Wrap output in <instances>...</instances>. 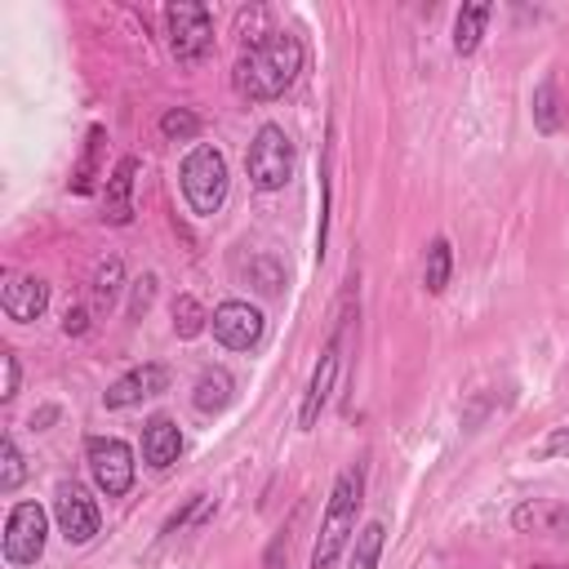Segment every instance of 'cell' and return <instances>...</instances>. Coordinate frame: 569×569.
I'll return each instance as SVG.
<instances>
[{"label": "cell", "instance_id": "obj_1", "mask_svg": "<svg viewBox=\"0 0 569 569\" xmlns=\"http://www.w3.org/2000/svg\"><path fill=\"white\" fill-rule=\"evenodd\" d=\"M303 72V41L294 32H267L258 37L236 63V94L245 103H276Z\"/></svg>", "mask_w": 569, "mask_h": 569}, {"label": "cell", "instance_id": "obj_2", "mask_svg": "<svg viewBox=\"0 0 569 569\" xmlns=\"http://www.w3.org/2000/svg\"><path fill=\"white\" fill-rule=\"evenodd\" d=\"M361 498H365V467L352 463L339 472L334 489H330V507L321 516V534H317V547H312V569H334L343 547L352 542L356 534V516H361Z\"/></svg>", "mask_w": 569, "mask_h": 569}, {"label": "cell", "instance_id": "obj_3", "mask_svg": "<svg viewBox=\"0 0 569 569\" xmlns=\"http://www.w3.org/2000/svg\"><path fill=\"white\" fill-rule=\"evenodd\" d=\"M178 183H183V196L192 205V214L200 218H214L227 200V156L209 143L192 147L183 156V169H178Z\"/></svg>", "mask_w": 569, "mask_h": 569}, {"label": "cell", "instance_id": "obj_4", "mask_svg": "<svg viewBox=\"0 0 569 569\" xmlns=\"http://www.w3.org/2000/svg\"><path fill=\"white\" fill-rule=\"evenodd\" d=\"M294 165H299V152H294V138L284 134L280 125H262L249 143V156H245V169H249V183L258 192H280L284 183L294 178Z\"/></svg>", "mask_w": 569, "mask_h": 569}, {"label": "cell", "instance_id": "obj_5", "mask_svg": "<svg viewBox=\"0 0 569 569\" xmlns=\"http://www.w3.org/2000/svg\"><path fill=\"white\" fill-rule=\"evenodd\" d=\"M165 28H169V50L178 63H200L214 54V19L200 0H178V6H169Z\"/></svg>", "mask_w": 569, "mask_h": 569}, {"label": "cell", "instance_id": "obj_6", "mask_svg": "<svg viewBox=\"0 0 569 569\" xmlns=\"http://www.w3.org/2000/svg\"><path fill=\"white\" fill-rule=\"evenodd\" d=\"M85 458H90V476L107 498H125L134 485V449L116 436H90L85 441Z\"/></svg>", "mask_w": 569, "mask_h": 569}, {"label": "cell", "instance_id": "obj_7", "mask_svg": "<svg viewBox=\"0 0 569 569\" xmlns=\"http://www.w3.org/2000/svg\"><path fill=\"white\" fill-rule=\"evenodd\" d=\"M343 343H348V312L339 317V330H334V339L325 343V352H321V361L312 370V383H308V396H303V410H299V427L303 432L317 427V418H321V410H325V401L334 392V379H339V365H343Z\"/></svg>", "mask_w": 569, "mask_h": 569}, {"label": "cell", "instance_id": "obj_8", "mask_svg": "<svg viewBox=\"0 0 569 569\" xmlns=\"http://www.w3.org/2000/svg\"><path fill=\"white\" fill-rule=\"evenodd\" d=\"M45 534H50L45 507L41 503H19L6 520V560L10 565H37L41 551H45Z\"/></svg>", "mask_w": 569, "mask_h": 569}, {"label": "cell", "instance_id": "obj_9", "mask_svg": "<svg viewBox=\"0 0 569 569\" xmlns=\"http://www.w3.org/2000/svg\"><path fill=\"white\" fill-rule=\"evenodd\" d=\"M262 312L254 308V303H240V299H227V303H218L214 308V317H209V330H214V339L227 348V352H249L258 339H262Z\"/></svg>", "mask_w": 569, "mask_h": 569}, {"label": "cell", "instance_id": "obj_10", "mask_svg": "<svg viewBox=\"0 0 569 569\" xmlns=\"http://www.w3.org/2000/svg\"><path fill=\"white\" fill-rule=\"evenodd\" d=\"M161 392H169V370L156 365V361H147V365L121 374V379L103 392V405H107V410H130V405H143V401H152V396H161Z\"/></svg>", "mask_w": 569, "mask_h": 569}, {"label": "cell", "instance_id": "obj_11", "mask_svg": "<svg viewBox=\"0 0 569 569\" xmlns=\"http://www.w3.org/2000/svg\"><path fill=\"white\" fill-rule=\"evenodd\" d=\"M54 516H59V529H63L68 542H90V538L99 534V525H103L99 503H94L85 489H76V485H63V489H59Z\"/></svg>", "mask_w": 569, "mask_h": 569}, {"label": "cell", "instance_id": "obj_12", "mask_svg": "<svg viewBox=\"0 0 569 569\" xmlns=\"http://www.w3.org/2000/svg\"><path fill=\"white\" fill-rule=\"evenodd\" d=\"M0 308H6L10 321L32 325L50 308V284L41 276H10L6 280V294H0Z\"/></svg>", "mask_w": 569, "mask_h": 569}, {"label": "cell", "instance_id": "obj_13", "mask_svg": "<svg viewBox=\"0 0 569 569\" xmlns=\"http://www.w3.org/2000/svg\"><path fill=\"white\" fill-rule=\"evenodd\" d=\"M178 454H183V432L174 427V418H165V414L147 418V427H143V458L156 472H169L178 463Z\"/></svg>", "mask_w": 569, "mask_h": 569}, {"label": "cell", "instance_id": "obj_14", "mask_svg": "<svg viewBox=\"0 0 569 569\" xmlns=\"http://www.w3.org/2000/svg\"><path fill=\"white\" fill-rule=\"evenodd\" d=\"M511 525L520 534H569V503H556V498H534L525 507H516Z\"/></svg>", "mask_w": 569, "mask_h": 569}, {"label": "cell", "instance_id": "obj_15", "mask_svg": "<svg viewBox=\"0 0 569 569\" xmlns=\"http://www.w3.org/2000/svg\"><path fill=\"white\" fill-rule=\"evenodd\" d=\"M134 174H138V161L134 156H125L116 169H112V178H107V223L112 227H130L134 223Z\"/></svg>", "mask_w": 569, "mask_h": 569}, {"label": "cell", "instance_id": "obj_16", "mask_svg": "<svg viewBox=\"0 0 569 569\" xmlns=\"http://www.w3.org/2000/svg\"><path fill=\"white\" fill-rule=\"evenodd\" d=\"M489 14H494V6L489 0H472V6H463L458 10V19H454V54H476V45H480V37H485V23H489Z\"/></svg>", "mask_w": 569, "mask_h": 569}, {"label": "cell", "instance_id": "obj_17", "mask_svg": "<svg viewBox=\"0 0 569 569\" xmlns=\"http://www.w3.org/2000/svg\"><path fill=\"white\" fill-rule=\"evenodd\" d=\"M231 392H236V383H231L227 370H205V374L196 379L192 401H196L200 414H223V410L231 405Z\"/></svg>", "mask_w": 569, "mask_h": 569}, {"label": "cell", "instance_id": "obj_18", "mask_svg": "<svg viewBox=\"0 0 569 569\" xmlns=\"http://www.w3.org/2000/svg\"><path fill=\"white\" fill-rule=\"evenodd\" d=\"M103 147H107V130L103 125H90V143H85V156L72 174V192L90 196L94 192V178H99V165H103Z\"/></svg>", "mask_w": 569, "mask_h": 569}, {"label": "cell", "instance_id": "obj_19", "mask_svg": "<svg viewBox=\"0 0 569 569\" xmlns=\"http://www.w3.org/2000/svg\"><path fill=\"white\" fill-rule=\"evenodd\" d=\"M560 121H565V112H560V90H556V81L547 76V81L534 90V125H538V134H556Z\"/></svg>", "mask_w": 569, "mask_h": 569}, {"label": "cell", "instance_id": "obj_20", "mask_svg": "<svg viewBox=\"0 0 569 569\" xmlns=\"http://www.w3.org/2000/svg\"><path fill=\"white\" fill-rule=\"evenodd\" d=\"M125 267H121V258H107L99 271H94V308L99 312H112L116 308V299H121V290H125Z\"/></svg>", "mask_w": 569, "mask_h": 569}, {"label": "cell", "instance_id": "obj_21", "mask_svg": "<svg viewBox=\"0 0 569 569\" xmlns=\"http://www.w3.org/2000/svg\"><path fill=\"white\" fill-rule=\"evenodd\" d=\"M383 542H387V529H383V520H370V525L356 534V551H352V565H348V569H379Z\"/></svg>", "mask_w": 569, "mask_h": 569}, {"label": "cell", "instance_id": "obj_22", "mask_svg": "<svg viewBox=\"0 0 569 569\" xmlns=\"http://www.w3.org/2000/svg\"><path fill=\"white\" fill-rule=\"evenodd\" d=\"M449 267H454V254H449V240H432L427 249V267H423V284L427 294H441L449 284Z\"/></svg>", "mask_w": 569, "mask_h": 569}, {"label": "cell", "instance_id": "obj_23", "mask_svg": "<svg viewBox=\"0 0 569 569\" xmlns=\"http://www.w3.org/2000/svg\"><path fill=\"white\" fill-rule=\"evenodd\" d=\"M23 476H28L23 454H19L14 436H6V441H0V494H14L23 485Z\"/></svg>", "mask_w": 569, "mask_h": 569}, {"label": "cell", "instance_id": "obj_24", "mask_svg": "<svg viewBox=\"0 0 569 569\" xmlns=\"http://www.w3.org/2000/svg\"><path fill=\"white\" fill-rule=\"evenodd\" d=\"M205 321H209V317H205V308H200L192 294H183V299L174 303V334H178V339H196V334L205 330Z\"/></svg>", "mask_w": 569, "mask_h": 569}, {"label": "cell", "instance_id": "obj_25", "mask_svg": "<svg viewBox=\"0 0 569 569\" xmlns=\"http://www.w3.org/2000/svg\"><path fill=\"white\" fill-rule=\"evenodd\" d=\"M161 134H165V138H183V143H187V138H196V134H200V116H196V112H187V107H174V112H165V116H161Z\"/></svg>", "mask_w": 569, "mask_h": 569}, {"label": "cell", "instance_id": "obj_26", "mask_svg": "<svg viewBox=\"0 0 569 569\" xmlns=\"http://www.w3.org/2000/svg\"><path fill=\"white\" fill-rule=\"evenodd\" d=\"M152 299H156V276H143V280H138V290H134V308H130V312L143 317V312L152 308Z\"/></svg>", "mask_w": 569, "mask_h": 569}, {"label": "cell", "instance_id": "obj_27", "mask_svg": "<svg viewBox=\"0 0 569 569\" xmlns=\"http://www.w3.org/2000/svg\"><path fill=\"white\" fill-rule=\"evenodd\" d=\"M14 392H19V356H14V352H6V392H0V396L14 401Z\"/></svg>", "mask_w": 569, "mask_h": 569}, {"label": "cell", "instance_id": "obj_28", "mask_svg": "<svg viewBox=\"0 0 569 569\" xmlns=\"http://www.w3.org/2000/svg\"><path fill=\"white\" fill-rule=\"evenodd\" d=\"M63 330H68V334H85V330H90V312H85V308H72V312L63 317Z\"/></svg>", "mask_w": 569, "mask_h": 569}, {"label": "cell", "instance_id": "obj_29", "mask_svg": "<svg viewBox=\"0 0 569 569\" xmlns=\"http://www.w3.org/2000/svg\"><path fill=\"white\" fill-rule=\"evenodd\" d=\"M542 454H569V427H556L551 436H547V445H542Z\"/></svg>", "mask_w": 569, "mask_h": 569}, {"label": "cell", "instance_id": "obj_30", "mask_svg": "<svg viewBox=\"0 0 569 569\" xmlns=\"http://www.w3.org/2000/svg\"><path fill=\"white\" fill-rule=\"evenodd\" d=\"M538 569H556V565H538Z\"/></svg>", "mask_w": 569, "mask_h": 569}]
</instances>
